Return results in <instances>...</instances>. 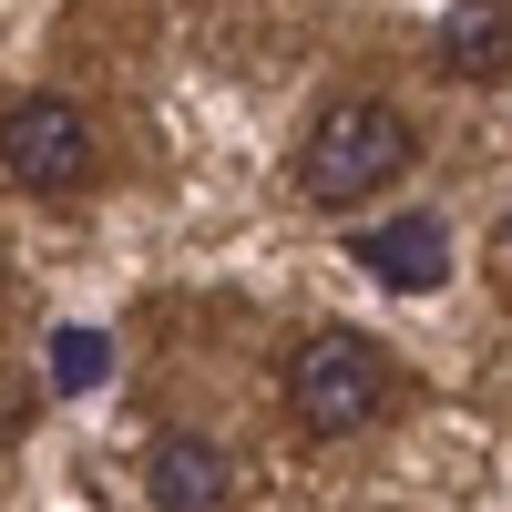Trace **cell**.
Listing matches in <instances>:
<instances>
[{"label":"cell","instance_id":"52a82bcc","mask_svg":"<svg viewBox=\"0 0 512 512\" xmlns=\"http://www.w3.org/2000/svg\"><path fill=\"white\" fill-rule=\"evenodd\" d=\"M52 369H62V390H93V379H103V338L93 328H62L52 338Z\"/></svg>","mask_w":512,"mask_h":512},{"label":"cell","instance_id":"7a4b0ae2","mask_svg":"<svg viewBox=\"0 0 512 512\" xmlns=\"http://www.w3.org/2000/svg\"><path fill=\"white\" fill-rule=\"evenodd\" d=\"M390 400H400V369H390V349H379L369 328H308L287 349V410H297V431L349 441V431H369V420H390Z\"/></svg>","mask_w":512,"mask_h":512},{"label":"cell","instance_id":"277c9868","mask_svg":"<svg viewBox=\"0 0 512 512\" xmlns=\"http://www.w3.org/2000/svg\"><path fill=\"white\" fill-rule=\"evenodd\" d=\"M144 492H154V512H226L236 461H226V441H205V431H154Z\"/></svg>","mask_w":512,"mask_h":512},{"label":"cell","instance_id":"8992f818","mask_svg":"<svg viewBox=\"0 0 512 512\" xmlns=\"http://www.w3.org/2000/svg\"><path fill=\"white\" fill-rule=\"evenodd\" d=\"M431 52H441L451 82H502L512 72V0H451Z\"/></svg>","mask_w":512,"mask_h":512},{"label":"cell","instance_id":"6da1fadb","mask_svg":"<svg viewBox=\"0 0 512 512\" xmlns=\"http://www.w3.org/2000/svg\"><path fill=\"white\" fill-rule=\"evenodd\" d=\"M410 154H420V134H410L400 103L338 93V103H318L308 144H297V195L328 205V216H338V205H369V195H390L410 175Z\"/></svg>","mask_w":512,"mask_h":512},{"label":"cell","instance_id":"5b68a950","mask_svg":"<svg viewBox=\"0 0 512 512\" xmlns=\"http://www.w3.org/2000/svg\"><path fill=\"white\" fill-rule=\"evenodd\" d=\"M359 267L379 287H400V297H431L451 277V236H441V216H390V226L359 236Z\"/></svg>","mask_w":512,"mask_h":512},{"label":"cell","instance_id":"3957f363","mask_svg":"<svg viewBox=\"0 0 512 512\" xmlns=\"http://www.w3.org/2000/svg\"><path fill=\"white\" fill-rule=\"evenodd\" d=\"M0 175H11L21 195H72L82 175H93V113H82L72 93H21L11 113H0Z\"/></svg>","mask_w":512,"mask_h":512}]
</instances>
